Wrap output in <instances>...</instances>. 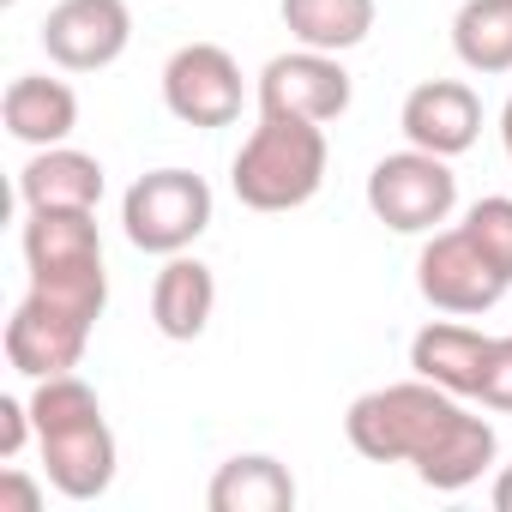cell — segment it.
<instances>
[{
	"mask_svg": "<svg viewBox=\"0 0 512 512\" xmlns=\"http://www.w3.org/2000/svg\"><path fill=\"white\" fill-rule=\"evenodd\" d=\"M494 506H500V512H512V464L494 476Z\"/></svg>",
	"mask_w": 512,
	"mask_h": 512,
	"instance_id": "cell-24",
	"label": "cell"
},
{
	"mask_svg": "<svg viewBox=\"0 0 512 512\" xmlns=\"http://www.w3.org/2000/svg\"><path fill=\"white\" fill-rule=\"evenodd\" d=\"M452 49L470 73H512V0H464Z\"/></svg>",
	"mask_w": 512,
	"mask_h": 512,
	"instance_id": "cell-19",
	"label": "cell"
},
{
	"mask_svg": "<svg viewBox=\"0 0 512 512\" xmlns=\"http://www.w3.org/2000/svg\"><path fill=\"white\" fill-rule=\"evenodd\" d=\"M344 434L374 464H416V476L440 494L470 488L494 464V428L422 374L404 386L362 392L344 416Z\"/></svg>",
	"mask_w": 512,
	"mask_h": 512,
	"instance_id": "cell-1",
	"label": "cell"
},
{
	"mask_svg": "<svg viewBox=\"0 0 512 512\" xmlns=\"http://www.w3.org/2000/svg\"><path fill=\"white\" fill-rule=\"evenodd\" d=\"M452 205H458V175L434 151H416V145L392 151L368 175V211L398 235H422V229L446 223Z\"/></svg>",
	"mask_w": 512,
	"mask_h": 512,
	"instance_id": "cell-6",
	"label": "cell"
},
{
	"mask_svg": "<svg viewBox=\"0 0 512 512\" xmlns=\"http://www.w3.org/2000/svg\"><path fill=\"white\" fill-rule=\"evenodd\" d=\"M464 229H470V241L488 253V260L512 278V199H476L470 205V217H464Z\"/></svg>",
	"mask_w": 512,
	"mask_h": 512,
	"instance_id": "cell-20",
	"label": "cell"
},
{
	"mask_svg": "<svg viewBox=\"0 0 512 512\" xmlns=\"http://www.w3.org/2000/svg\"><path fill=\"white\" fill-rule=\"evenodd\" d=\"M121 223H127V241L139 253H163V260L187 253L211 223V187L193 169H151L127 187Z\"/></svg>",
	"mask_w": 512,
	"mask_h": 512,
	"instance_id": "cell-5",
	"label": "cell"
},
{
	"mask_svg": "<svg viewBox=\"0 0 512 512\" xmlns=\"http://www.w3.org/2000/svg\"><path fill=\"white\" fill-rule=\"evenodd\" d=\"M350 109V73L338 67V55L320 49H296L266 61L260 73V115H296V121H338Z\"/></svg>",
	"mask_w": 512,
	"mask_h": 512,
	"instance_id": "cell-10",
	"label": "cell"
},
{
	"mask_svg": "<svg viewBox=\"0 0 512 512\" xmlns=\"http://www.w3.org/2000/svg\"><path fill=\"white\" fill-rule=\"evenodd\" d=\"M488 410H506L512 416V338H494L488 344V368H482V392H476Z\"/></svg>",
	"mask_w": 512,
	"mask_h": 512,
	"instance_id": "cell-21",
	"label": "cell"
},
{
	"mask_svg": "<svg viewBox=\"0 0 512 512\" xmlns=\"http://www.w3.org/2000/svg\"><path fill=\"white\" fill-rule=\"evenodd\" d=\"M7 7H19V0H7Z\"/></svg>",
	"mask_w": 512,
	"mask_h": 512,
	"instance_id": "cell-26",
	"label": "cell"
},
{
	"mask_svg": "<svg viewBox=\"0 0 512 512\" xmlns=\"http://www.w3.org/2000/svg\"><path fill=\"white\" fill-rule=\"evenodd\" d=\"M163 103L187 127H229L241 115V67L217 43H187L163 67Z\"/></svg>",
	"mask_w": 512,
	"mask_h": 512,
	"instance_id": "cell-8",
	"label": "cell"
},
{
	"mask_svg": "<svg viewBox=\"0 0 512 512\" xmlns=\"http://www.w3.org/2000/svg\"><path fill=\"white\" fill-rule=\"evenodd\" d=\"M416 290L440 308V314H488L512 278L488 260V253L470 241V229H440L428 247H422V260H416Z\"/></svg>",
	"mask_w": 512,
	"mask_h": 512,
	"instance_id": "cell-7",
	"label": "cell"
},
{
	"mask_svg": "<svg viewBox=\"0 0 512 512\" xmlns=\"http://www.w3.org/2000/svg\"><path fill=\"white\" fill-rule=\"evenodd\" d=\"M476 133H482V97L464 79H428L404 97V139L416 151L458 157L476 145Z\"/></svg>",
	"mask_w": 512,
	"mask_h": 512,
	"instance_id": "cell-11",
	"label": "cell"
},
{
	"mask_svg": "<svg viewBox=\"0 0 512 512\" xmlns=\"http://www.w3.org/2000/svg\"><path fill=\"white\" fill-rule=\"evenodd\" d=\"M31 416H37L43 476L67 500H97L115 482V434L103 422L97 392L79 374H49V380H37Z\"/></svg>",
	"mask_w": 512,
	"mask_h": 512,
	"instance_id": "cell-2",
	"label": "cell"
},
{
	"mask_svg": "<svg viewBox=\"0 0 512 512\" xmlns=\"http://www.w3.org/2000/svg\"><path fill=\"white\" fill-rule=\"evenodd\" d=\"M205 506L211 512H290L296 506V476L266 452H247V458H229L211 476Z\"/></svg>",
	"mask_w": 512,
	"mask_h": 512,
	"instance_id": "cell-17",
	"label": "cell"
},
{
	"mask_svg": "<svg viewBox=\"0 0 512 512\" xmlns=\"http://www.w3.org/2000/svg\"><path fill=\"white\" fill-rule=\"evenodd\" d=\"M127 43H133L127 0H61L43 19V49L67 73H103L127 55Z\"/></svg>",
	"mask_w": 512,
	"mask_h": 512,
	"instance_id": "cell-9",
	"label": "cell"
},
{
	"mask_svg": "<svg viewBox=\"0 0 512 512\" xmlns=\"http://www.w3.org/2000/svg\"><path fill=\"white\" fill-rule=\"evenodd\" d=\"M19 199H25V211H97L103 163L85 157V151L49 145L19 169Z\"/></svg>",
	"mask_w": 512,
	"mask_h": 512,
	"instance_id": "cell-12",
	"label": "cell"
},
{
	"mask_svg": "<svg viewBox=\"0 0 512 512\" xmlns=\"http://www.w3.org/2000/svg\"><path fill=\"white\" fill-rule=\"evenodd\" d=\"M211 308H217V278L211 266L187 260V253H169V266L157 272V290H151V320L163 338L187 344L211 326Z\"/></svg>",
	"mask_w": 512,
	"mask_h": 512,
	"instance_id": "cell-16",
	"label": "cell"
},
{
	"mask_svg": "<svg viewBox=\"0 0 512 512\" xmlns=\"http://www.w3.org/2000/svg\"><path fill=\"white\" fill-rule=\"evenodd\" d=\"M37 506H43L37 482H25L19 470H7V476H0V512H37Z\"/></svg>",
	"mask_w": 512,
	"mask_h": 512,
	"instance_id": "cell-23",
	"label": "cell"
},
{
	"mask_svg": "<svg viewBox=\"0 0 512 512\" xmlns=\"http://www.w3.org/2000/svg\"><path fill=\"white\" fill-rule=\"evenodd\" d=\"M500 139H506V157H512V103L500 109Z\"/></svg>",
	"mask_w": 512,
	"mask_h": 512,
	"instance_id": "cell-25",
	"label": "cell"
},
{
	"mask_svg": "<svg viewBox=\"0 0 512 512\" xmlns=\"http://www.w3.org/2000/svg\"><path fill=\"white\" fill-rule=\"evenodd\" d=\"M97 314L103 308H91L79 296H61V290L31 284V296L7 320V362H13V374H25V380L73 374L79 356H85V344H91Z\"/></svg>",
	"mask_w": 512,
	"mask_h": 512,
	"instance_id": "cell-4",
	"label": "cell"
},
{
	"mask_svg": "<svg viewBox=\"0 0 512 512\" xmlns=\"http://www.w3.org/2000/svg\"><path fill=\"white\" fill-rule=\"evenodd\" d=\"M0 115H7V133H13L19 145L49 151V145H61V139L79 127V97H73V85H61V79L25 73V79L7 85V97H0Z\"/></svg>",
	"mask_w": 512,
	"mask_h": 512,
	"instance_id": "cell-15",
	"label": "cell"
},
{
	"mask_svg": "<svg viewBox=\"0 0 512 512\" xmlns=\"http://www.w3.org/2000/svg\"><path fill=\"white\" fill-rule=\"evenodd\" d=\"M488 344L482 332L470 326H452V320H434L410 338V368L434 386H446L452 398H476L482 392V368H488Z\"/></svg>",
	"mask_w": 512,
	"mask_h": 512,
	"instance_id": "cell-14",
	"label": "cell"
},
{
	"mask_svg": "<svg viewBox=\"0 0 512 512\" xmlns=\"http://www.w3.org/2000/svg\"><path fill=\"white\" fill-rule=\"evenodd\" d=\"M284 25L302 49L320 55H344L356 43H368L374 31V0H284Z\"/></svg>",
	"mask_w": 512,
	"mask_h": 512,
	"instance_id": "cell-18",
	"label": "cell"
},
{
	"mask_svg": "<svg viewBox=\"0 0 512 512\" xmlns=\"http://www.w3.org/2000/svg\"><path fill=\"white\" fill-rule=\"evenodd\" d=\"M326 181V127L296 115H260L229 163V187L247 211H296Z\"/></svg>",
	"mask_w": 512,
	"mask_h": 512,
	"instance_id": "cell-3",
	"label": "cell"
},
{
	"mask_svg": "<svg viewBox=\"0 0 512 512\" xmlns=\"http://www.w3.org/2000/svg\"><path fill=\"white\" fill-rule=\"evenodd\" d=\"M31 428H37L31 404L0 398V458H19V446H25V434H31Z\"/></svg>",
	"mask_w": 512,
	"mask_h": 512,
	"instance_id": "cell-22",
	"label": "cell"
},
{
	"mask_svg": "<svg viewBox=\"0 0 512 512\" xmlns=\"http://www.w3.org/2000/svg\"><path fill=\"white\" fill-rule=\"evenodd\" d=\"M25 260H31V278L103 272L97 217H91V211H31V217H25Z\"/></svg>",
	"mask_w": 512,
	"mask_h": 512,
	"instance_id": "cell-13",
	"label": "cell"
}]
</instances>
